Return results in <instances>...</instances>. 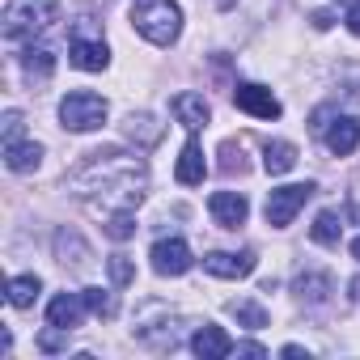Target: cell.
<instances>
[{
	"mask_svg": "<svg viewBox=\"0 0 360 360\" xmlns=\"http://www.w3.org/2000/svg\"><path fill=\"white\" fill-rule=\"evenodd\" d=\"M204 271L217 276V280H246L255 271V250H242V255L212 250V255H204Z\"/></svg>",
	"mask_w": 360,
	"mask_h": 360,
	"instance_id": "cell-10",
	"label": "cell"
},
{
	"mask_svg": "<svg viewBox=\"0 0 360 360\" xmlns=\"http://www.w3.org/2000/svg\"><path fill=\"white\" fill-rule=\"evenodd\" d=\"M85 305H89V314H98V318H115V309H119L106 288H85Z\"/></svg>",
	"mask_w": 360,
	"mask_h": 360,
	"instance_id": "cell-24",
	"label": "cell"
},
{
	"mask_svg": "<svg viewBox=\"0 0 360 360\" xmlns=\"http://www.w3.org/2000/svg\"><path fill=\"white\" fill-rule=\"evenodd\" d=\"M221 157H225V161H221V165H225V174H233V169L242 174V148L233 153V144H225V148H221Z\"/></svg>",
	"mask_w": 360,
	"mask_h": 360,
	"instance_id": "cell-29",
	"label": "cell"
},
{
	"mask_svg": "<svg viewBox=\"0 0 360 360\" xmlns=\"http://www.w3.org/2000/svg\"><path fill=\"white\" fill-rule=\"evenodd\" d=\"M148 259H153V271L157 276H187L191 271V250H187L183 238H161L148 250Z\"/></svg>",
	"mask_w": 360,
	"mask_h": 360,
	"instance_id": "cell-7",
	"label": "cell"
},
{
	"mask_svg": "<svg viewBox=\"0 0 360 360\" xmlns=\"http://www.w3.org/2000/svg\"><path fill=\"white\" fill-rule=\"evenodd\" d=\"M131 26L153 47H174L183 34V9H178V0H136Z\"/></svg>",
	"mask_w": 360,
	"mask_h": 360,
	"instance_id": "cell-2",
	"label": "cell"
},
{
	"mask_svg": "<svg viewBox=\"0 0 360 360\" xmlns=\"http://www.w3.org/2000/svg\"><path fill=\"white\" fill-rule=\"evenodd\" d=\"M89 22V18H85ZM77 26L72 30V39H68V60H72V68H81V72H102L106 64H110V47H106V39L102 34H89V26Z\"/></svg>",
	"mask_w": 360,
	"mask_h": 360,
	"instance_id": "cell-5",
	"label": "cell"
},
{
	"mask_svg": "<svg viewBox=\"0 0 360 360\" xmlns=\"http://www.w3.org/2000/svg\"><path fill=\"white\" fill-rule=\"evenodd\" d=\"M352 259H356V263H360V238H356V242H352Z\"/></svg>",
	"mask_w": 360,
	"mask_h": 360,
	"instance_id": "cell-33",
	"label": "cell"
},
{
	"mask_svg": "<svg viewBox=\"0 0 360 360\" xmlns=\"http://www.w3.org/2000/svg\"><path fill=\"white\" fill-rule=\"evenodd\" d=\"M292 292H297L301 305H326L330 292H335V280L326 271H301L297 284H292Z\"/></svg>",
	"mask_w": 360,
	"mask_h": 360,
	"instance_id": "cell-16",
	"label": "cell"
},
{
	"mask_svg": "<svg viewBox=\"0 0 360 360\" xmlns=\"http://www.w3.org/2000/svg\"><path fill=\"white\" fill-rule=\"evenodd\" d=\"M330 22H335V18H330V13H314V26H318V30H326V26H330Z\"/></svg>",
	"mask_w": 360,
	"mask_h": 360,
	"instance_id": "cell-32",
	"label": "cell"
},
{
	"mask_svg": "<svg viewBox=\"0 0 360 360\" xmlns=\"http://www.w3.org/2000/svg\"><path fill=\"white\" fill-rule=\"evenodd\" d=\"M0 131H5V144L22 140V110H5V119H0Z\"/></svg>",
	"mask_w": 360,
	"mask_h": 360,
	"instance_id": "cell-28",
	"label": "cell"
},
{
	"mask_svg": "<svg viewBox=\"0 0 360 360\" xmlns=\"http://www.w3.org/2000/svg\"><path fill=\"white\" fill-rule=\"evenodd\" d=\"M309 195H314V183H292V187H276L271 195H267V208H263V217H267V225L271 229H288L292 225V217L309 204Z\"/></svg>",
	"mask_w": 360,
	"mask_h": 360,
	"instance_id": "cell-6",
	"label": "cell"
},
{
	"mask_svg": "<svg viewBox=\"0 0 360 360\" xmlns=\"http://www.w3.org/2000/svg\"><path fill=\"white\" fill-rule=\"evenodd\" d=\"M233 352H238V356H267L263 343H233Z\"/></svg>",
	"mask_w": 360,
	"mask_h": 360,
	"instance_id": "cell-31",
	"label": "cell"
},
{
	"mask_svg": "<svg viewBox=\"0 0 360 360\" xmlns=\"http://www.w3.org/2000/svg\"><path fill=\"white\" fill-rule=\"evenodd\" d=\"M106 267H110V284H115V288H127V284L136 280V267H131V259H127V255H110V263H106Z\"/></svg>",
	"mask_w": 360,
	"mask_h": 360,
	"instance_id": "cell-26",
	"label": "cell"
},
{
	"mask_svg": "<svg viewBox=\"0 0 360 360\" xmlns=\"http://www.w3.org/2000/svg\"><path fill=\"white\" fill-rule=\"evenodd\" d=\"M208 212H212V221H217L221 229H238V225H246L250 204H246L242 191H217V195L208 200Z\"/></svg>",
	"mask_w": 360,
	"mask_h": 360,
	"instance_id": "cell-9",
	"label": "cell"
},
{
	"mask_svg": "<svg viewBox=\"0 0 360 360\" xmlns=\"http://www.w3.org/2000/svg\"><path fill=\"white\" fill-rule=\"evenodd\" d=\"M229 314L246 326V330H263L267 326V309L259 305V301H250V297H242V301H229Z\"/></svg>",
	"mask_w": 360,
	"mask_h": 360,
	"instance_id": "cell-23",
	"label": "cell"
},
{
	"mask_svg": "<svg viewBox=\"0 0 360 360\" xmlns=\"http://www.w3.org/2000/svg\"><path fill=\"white\" fill-rule=\"evenodd\" d=\"M106 115H110L106 98L102 94H89V89H77V94H68L60 102V123L68 131H94V127L106 123Z\"/></svg>",
	"mask_w": 360,
	"mask_h": 360,
	"instance_id": "cell-4",
	"label": "cell"
},
{
	"mask_svg": "<svg viewBox=\"0 0 360 360\" xmlns=\"http://www.w3.org/2000/svg\"><path fill=\"white\" fill-rule=\"evenodd\" d=\"M39 347H43V352H60V347H68V330H64V326L43 330V335H39Z\"/></svg>",
	"mask_w": 360,
	"mask_h": 360,
	"instance_id": "cell-27",
	"label": "cell"
},
{
	"mask_svg": "<svg viewBox=\"0 0 360 360\" xmlns=\"http://www.w3.org/2000/svg\"><path fill=\"white\" fill-rule=\"evenodd\" d=\"M144 187H148V169L136 153H119V148H106V153H89V161L68 178V191L77 200H85L94 212L110 217V212H131L140 200H144Z\"/></svg>",
	"mask_w": 360,
	"mask_h": 360,
	"instance_id": "cell-1",
	"label": "cell"
},
{
	"mask_svg": "<svg viewBox=\"0 0 360 360\" xmlns=\"http://www.w3.org/2000/svg\"><path fill=\"white\" fill-rule=\"evenodd\" d=\"M343 22H347L352 34H360V0H352V5H347V18H343Z\"/></svg>",
	"mask_w": 360,
	"mask_h": 360,
	"instance_id": "cell-30",
	"label": "cell"
},
{
	"mask_svg": "<svg viewBox=\"0 0 360 360\" xmlns=\"http://www.w3.org/2000/svg\"><path fill=\"white\" fill-rule=\"evenodd\" d=\"M85 292H60V297H51V305H47V326H64V330H77L81 326V318H85Z\"/></svg>",
	"mask_w": 360,
	"mask_h": 360,
	"instance_id": "cell-11",
	"label": "cell"
},
{
	"mask_svg": "<svg viewBox=\"0 0 360 360\" xmlns=\"http://www.w3.org/2000/svg\"><path fill=\"white\" fill-rule=\"evenodd\" d=\"M191 352L200 356V360H225L229 352H233V339L221 330V326H212V322H204L195 335H191Z\"/></svg>",
	"mask_w": 360,
	"mask_h": 360,
	"instance_id": "cell-13",
	"label": "cell"
},
{
	"mask_svg": "<svg viewBox=\"0 0 360 360\" xmlns=\"http://www.w3.org/2000/svg\"><path fill=\"white\" fill-rule=\"evenodd\" d=\"M322 140H326V148H330L335 157H352V153H356V144H360V123H356V119H347V115H339L335 123H326Z\"/></svg>",
	"mask_w": 360,
	"mask_h": 360,
	"instance_id": "cell-15",
	"label": "cell"
},
{
	"mask_svg": "<svg viewBox=\"0 0 360 360\" xmlns=\"http://www.w3.org/2000/svg\"><path fill=\"white\" fill-rule=\"evenodd\" d=\"M292 165H297V144H288V140H271V144L263 148V169H267L271 178L288 174Z\"/></svg>",
	"mask_w": 360,
	"mask_h": 360,
	"instance_id": "cell-18",
	"label": "cell"
},
{
	"mask_svg": "<svg viewBox=\"0 0 360 360\" xmlns=\"http://www.w3.org/2000/svg\"><path fill=\"white\" fill-rule=\"evenodd\" d=\"M39 292H43V280L39 276H13L9 280V305L13 309H30L39 301Z\"/></svg>",
	"mask_w": 360,
	"mask_h": 360,
	"instance_id": "cell-21",
	"label": "cell"
},
{
	"mask_svg": "<svg viewBox=\"0 0 360 360\" xmlns=\"http://www.w3.org/2000/svg\"><path fill=\"white\" fill-rule=\"evenodd\" d=\"M339 233H343L339 212H318L314 225H309V238H314L318 246H339Z\"/></svg>",
	"mask_w": 360,
	"mask_h": 360,
	"instance_id": "cell-22",
	"label": "cell"
},
{
	"mask_svg": "<svg viewBox=\"0 0 360 360\" xmlns=\"http://www.w3.org/2000/svg\"><path fill=\"white\" fill-rule=\"evenodd\" d=\"M51 68H56L51 47H43V43L34 47V43H30V47L22 51V72H26L30 81H47V77H51Z\"/></svg>",
	"mask_w": 360,
	"mask_h": 360,
	"instance_id": "cell-19",
	"label": "cell"
},
{
	"mask_svg": "<svg viewBox=\"0 0 360 360\" xmlns=\"http://www.w3.org/2000/svg\"><path fill=\"white\" fill-rule=\"evenodd\" d=\"M204 174H208V161H204L200 140L191 136V140L183 144V157H178V165H174V178H178L183 187H200V183H204Z\"/></svg>",
	"mask_w": 360,
	"mask_h": 360,
	"instance_id": "cell-14",
	"label": "cell"
},
{
	"mask_svg": "<svg viewBox=\"0 0 360 360\" xmlns=\"http://www.w3.org/2000/svg\"><path fill=\"white\" fill-rule=\"evenodd\" d=\"M217 5H221V9H229V5H233V0H217Z\"/></svg>",
	"mask_w": 360,
	"mask_h": 360,
	"instance_id": "cell-34",
	"label": "cell"
},
{
	"mask_svg": "<svg viewBox=\"0 0 360 360\" xmlns=\"http://www.w3.org/2000/svg\"><path fill=\"white\" fill-rule=\"evenodd\" d=\"M106 233H110L115 242H127V238L136 233V217H131V212H110V217H106Z\"/></svg>",
	"mask_w": 360,
	"mask_h": 360,
	"instance_id": "cell-25",
	"label": "cell"
},
{
	"mask_svg": "<svg viewBox=\"0 0 360 360\" xmlns=\"http://www.w3.org/2000/svg\"><path fill=\"white\" fill-rule=\"evenodd\" d=\"M169 110H174V119L183 123L187 131H200V127L212 119V106L204 102V94H174Z\"/></svg>",
	"mask_w": 360,
	"mask_h": 360,
	"instance_id": "cell-12",
	"label": "cell"
},
{
	"mask_svg": "<svg viewBox=\"0 0 360 360\" xmlns=\"http://www.w3.org/2000/svg\"><path fill=\"white\" fill-rule=\"evenodd\" d=\"M51 22H60V0H9L5 43H34Z\"/></svg>",
	"mask_w": 360,
	"mask_h": 360,
	"instance_id": "cell-3",
	"label": "cell"
},
{
	"mask_svg": "<svg viewBox=\"0 0 360 360\" xmlns=\"http://www.w3.org/2000/svg\"><path fill=\"white\" fill-rule=\"evenodd\" d=\"M39 161H43V144H34V140H13V144H5V165H9L13 174H30V169H39Z\"/></svg>",
	"mask_w": 360,
	"mask_h": 360,
	"instance_id": "cell-17",
	"label": "cell"
},
{
	"mask_svg": "<svg viewBox=\"0 0 360 360\" xmlns=\"http://www.w3.org/2000/svg\"><path fill=\"white\" fill-rule=\"evenodd\" d=\"M56 255H60V263H72V267H85L89 263V246L72 229H60L56 233Z\"/></svg>",
	"mask_w": 360,
	"mask_h": 360,
	"instance_id": "cell-20",
	"label": "cell"
},
{
	"mask_svg": "<svg viewBox=\"0 0 360 360\" xmlns=\"http://www.w3.org/2000/svg\"><path fill=\"white\" fill-rule=\"evenodd\" d=\"M233 106L246 110V115H255V119H280V98H276L271 89L255 85V81L233 85Z\"/></svg>",
	"mask_w": 360,
	"mask_h": 360,
	"instance_id": "cell-8",
	"label": "cell"
}]
</instances>
